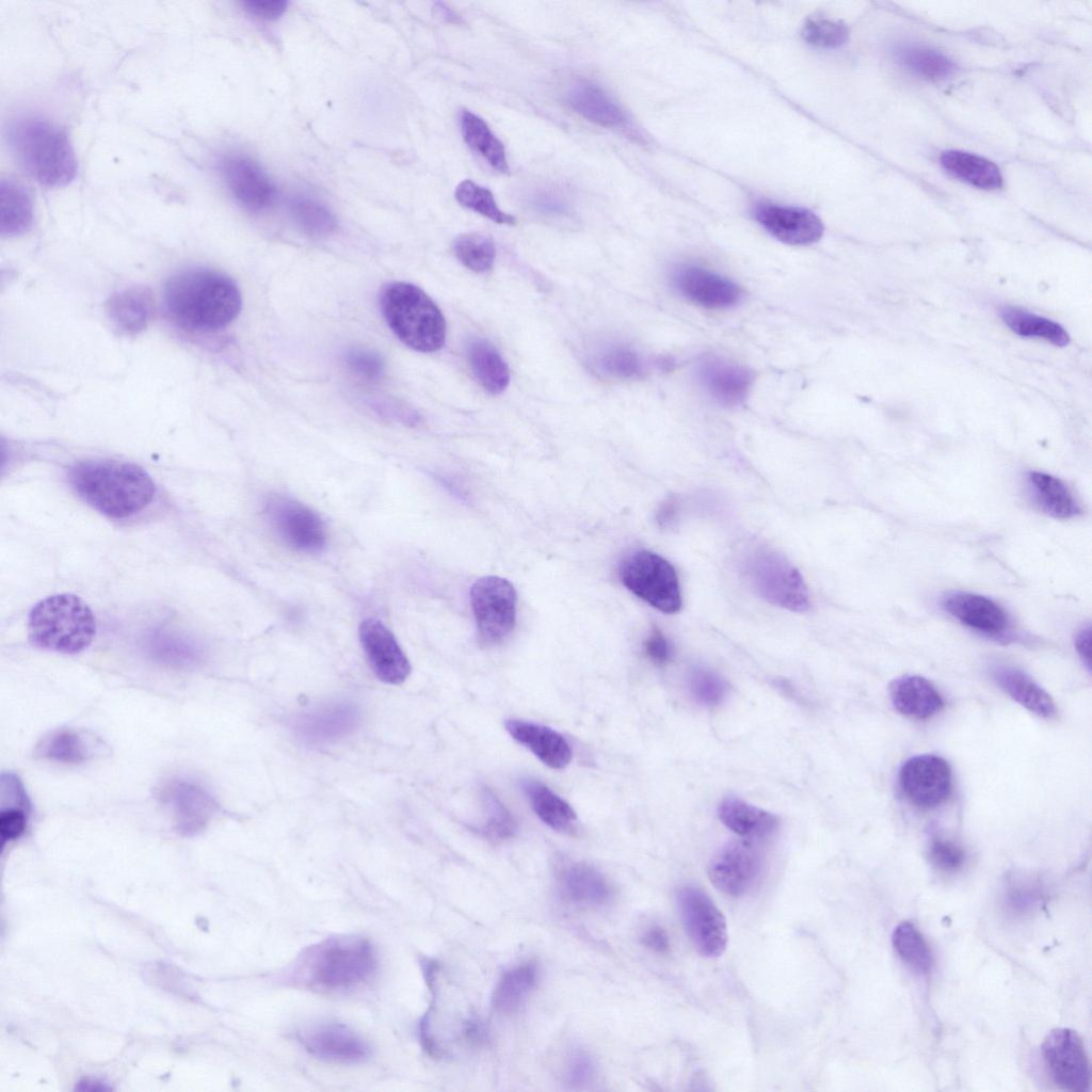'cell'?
<instances>
[{
	"mask_svg": "<svg viewBox=\"0 0 1092 1092\" xmlns=\"http://www.w3.org/2000/svg\"><path fill=\"white\" fill-rule=\"evenodd\" d=\"M456 200L464 206L498 224L514 225L513 215L502 211L493 193L476 182L466 179L461 181L454 192Z\"/></svg>",
	"mask_w": 1092,
	"mask_h": 1092,
	"instance_id": "f6af8a7d",
	"label": "cell"
},
{
	"mask_svg": "<svg viewBox=\"0 0 1092 1092\" xmlns=\"http://www.w3.org/2000/svg\"><path fill=\"white\" fill-rule=\"evenodd\" d=\"M481 798L485 809V823L482 833L495 840L511 838L515 834L517 825L510 810L487 788L482 789Z\"/></svg>",
	"mask_w": 1092,
	"mask_h": 1092,
	"instance_id": "bcb514c9",
	"label": "cell"
},
{
	"mask_svg": "<svg viewBox=\"0 0 1092 1092\" xmlns=\"http://www.w3.org/2000/svg\"><path fill=\"white\" fill-rule=\"evenodd\" d=\"M149 653L160 662L176 667L191 665L199 658V652L190 643L163 637L150 641Z\"/></svg>",
	"mask_w": 1092,
	"mask_h": 1092,
	"instance_id": "681fc988",
	"label": "cell"
},
{
	"mask_svg": "<svg viewBox=\"0 0 1092 1092\" xmlns=\"http://www.w3.org/2000/svg\"><path fill=\"white\" fill-rule=\"evenodd\" d=\"M644 652L647 658L657 665L668 663L672 657L671 644L657 627H654L645 639Z\"/></svg>",
	"mask_w": 1092,
	"mask_h": 1092,
	"instance_id": "11a10c76",
	"label": "cell"
},
{
	"mask_svg": "<svg viewBox=\"0 0 1092 1092\" xmlns=\"http://www.w3.org/2000/svg\"><path fill=\"white\" fill-rule=\"evenodd\" d=\"M897 58L909 70L928 80L946 79L956 69L951 59L930 48L904 47L897 52Z\"/></svg>",
	"mask_w": 1092,
	"mask_h": 1092,
	"instance_id": "b9f144b4",
	"label": "cell"
},
{
	"mask_svg": "<svg viewBox=\"0 0 1092 1092\" xmlns=\"http://www.w3.org/2000/svg\"><path fill=\"white\" fill-rule=\"evenodd\" d=\"M899 784L912 804L924 809L933 808L946 801L951 792V769L940 756L917 755L901 766Z\"/></svg>",
	"mask_w": 1092,
	"mask_h": 1092,
	"instance_id": "9a60e30c",
	"label": "cell"
},
{
	"mask_svg": "<svg viewBox=\"0 0 1092 1092\" xmlns=\"http://www.w3.org/2000/svg\"><path fill=\"white\" fill-rule=\"evenodd\" d=\"M299 1041L312 1056L334 1062L355 1063L370 1056L368 1043L338 1023H322L299 1032Z\"/></svg>",
	"mask_w": 1092,
	"mask_h": 1092,
	"instance_id": "d6986e66",
	"label": "cell"
},
{
	"mask_svg": "<svg viewBox=\"0 0 1092 1092\" xmlns=\"http://www.w3.org/2000/svg\"><path fill=\"white\" fill-rule=\"evenodd\" d=\"M678 501L675 496H670L662 501L656 513V521L662 529L674 527L677 521Z\"/></svg>",
	"mask_w": 1092,
	"mask_h": 1092,
	"instance_id": "680465c9",
	"label": "cell"
},
{
	"mask_svg": "<svg viewBox=\"0 0 1092 1092\" xmlns=\"http://www.w3.org/2000/svg\"><path fill=\"white\" fill-rule=\"evenodd\" d=\"M1075 648L1085 667L1091 669V628H1081L1075 637Z\"/></svg>",
	"mask_w": 1092,
	"mask_h": 1092,
	"instance_id": "91938a15",
	"label": "cell"
},
{
	"mask_svg": "<svg viewBox=\"0 0 1092 1092\" xmlns=\"http://www.w3.org/2000/svg\"><path fill=\"white\" fill-rule=\"evenodd\" d=\"M9 144L23 171L37 183L60 188L77 174L76 154L67 132L37 116H23L9 127Z\"/></svg>",
	"mask_w": 1092,
	"mask_h": 1092,
	"instance_id": "277c9868",
	"label": "cell"
},
{
	"mask_svg": "<svg viewBox=\"0 0 1092 1092\" xmlns=\"http://www.w3.org/2000/svg\"><path fill=\"white\" fill-rule=\"evenodd\" d=\"M290 213L295 224L309 236H327L337 227L335 215L325 206L307 197H294L290 203Z\"/></svg>",
	"mask_w": 1092,
	"mask_h": 1092,
	"instance_id": "7bdbcfd3",
	"label": "cell"
},
{
	"mask_svg": "<svg viewBox=\"0 0 1092 1092\" xmlns=\"http://www.w3.org/2000/svg\"><path fill=\"white\" fill-rule=\"evenodd\" d=\"M1027 483L1033 500L1044 513L1061 519L1080 513L1073 493L1061 479L1042 471H1030Z\"/></svg>",
	"mask_w": 1092,
	"mask_h": 1092,
	"instance_id": "4dcf8cb0",
	"label": "cell"
},
{
	"mask_svg": "<svg viewBox=\"0 0 1092 1092\" xmlns=\"http://www.w3.org/2000/svg\"><path fill=\"white\" fill-rule=\"evenodd\" d=\"M33 222V206L26 188L14 179L0 182V228L3 235L27 231Z\"/></svg>",
	"mask_w": 1092,
	"mask_h": 1092,
	"instance_id": "d590c367",
	"label": "cell"
},
{
	"mask_svg": "<svg viewBox=\"0 0 1092 1092\" xmlns=\"http://www.w3.org/2000/svg\"><path fill=\"white\" fill-rule=\"evenodd\" d=\"M888 693L897 711L916 720L929 719L944 706L936 688L919 675H902L895 678L889 685Z\"/></svg>",
	"mask_w": 1092,
	"mask_h": 1092,
	"instance_id": "cb8c5ba5",
	"label": "cell"
},
{
	"mask_svg": "<svg viewBox=\"0 0 1092 1092\" xmlns=\"http://www.w3.org/2000/svg\"><path fill=\"white\" fill-rule=\"evenodd\" d=\"M672 279L681 295L703 307L728 308L742 298L741 289L735 283L703 268L680 267Z\"/></svg>",
	"mask_w": 1092,
	"mask_h": 1092,
	"instance_id": "ffe728a7",
	"label": "cell"
},
{
	"mask_svg": "<svg viewBox=\"0 0 1092 1092\" xmlns=\"http://www.w3.org/2000/svg\"><path fill=\"white\" fill-rule=\"evenodd\" d=\"M434 11L436 15L445 21L452 23L461 22L460 16L443 2L435 3Z\"/></svg>",
	"mask_w": 1092,
	"mask_h": 1092,
	"instance_id": "94428289",
	"label": "cell"
},
{
	"mask_svg": "<svg viewBox=\"0 0 1092 1092\" xmlns=\"http://www.w3.org/2000/svg\"><path fill=\"white\" fill-rule=\"evenodd\" d=\"M594 364L600 372L620 380L639 379L645 372L643 358L624 343L604 346L597 352Z\"/></svg>",
	"mask_w": 1092,
	"mask_h": 1092,
	"instance_id": "ab89813d",
	"label": "cell"
},
{
	"mask_svg": "<svg viewBox=\"0 0 1092 1092\" xmlns=\"http://www.w3.org/2000/svg\"><path fill=\"white\" fill-rule=\"evenodd\" d=\"M755 220L775 239L790 245H807L823 235L821 220L810 210L774 203H757Z\"/></svg>",
	"mask_w": 1092,
	"mask_h": 1092,
	"instance_id": "ac0fdd59",
	"label": "cell"
},
{
	"mask_svg": "<svg viewBox=\"0 0 1092 1092\" xmlns=\"http://www.w3.org/2000/svg\"><path fill=\"white\" fill-rule=\"evenodd\" d=\"M562 894L573 903L584 906H600L612 897V888L595 867L585 863L564 865L558 876Z\"/></svg>",
	"mask_w": 1092,
	"mask_h": 1092,
	"instance_id": "4316f807",
	"label": "cell"
},
{
	"mask_svg": "<svg viewBox=\"0 0 1092 1092\" xmlns=\"http://www.w3.org/2000/svg\"><path fill=\"white\" fill-rule=\"evenodd\" d=\"M943 608L963 625L989 636L1003 635L1010 627L1006 610L993 599L969 592H952Z\"/></svg>",
	"mask_w": 1092,
	"mask_h": 1092,
	"instance_id": "44dd1931",
	"label": "cell"
},
{
	"mask_svg": "<svg viewBox=\"0 0 1092 1092\" xmlns=\"http://www.w3.org/2000/svg\"><path fill=\"white\" fill-rule=\"evenodd\" d=\"M245 12L260 19H276L287 9L284 0H245L242 3Z\"/></svg>",
	"mask_w": 1092,
	"mask_h": 1092,
	"instance_id": "9f6ffc18",
	"label": "cell"
},
{
	"mask_svg": "<svg viewBox=\"0 0 1092 1092\" xmlns=\"http://www.w3.org/2000/svg\"><path fill=\"white\" fill-rule=\"evenodd\" d=\"M264 515L273 531L289 547L301 552H321L327 543L320 515L292 498L274 495L264 503Z\"/></svg>",
	"mask_w": 1092,
	"mask_h": 1092,
	"instance_id": "8fae6325",
	"label": "cell"
},
{
	"mask_svg": "<svg viewBox=\"0 0 1092 1092\" xmlns=\"http://www.w3.org/2000/svg\"><path fill=\"white\" fill-rule=\"evenodd\" d=\"M376 965L375 951L367 938L336 936L306 949L291 978L312 990L344 992L367 982Z\"/></svg>",
	"mask_w": 1092,
	"mask_h": 1092,
	"instance_id": "3957f363",
	"label": "cell"
},
{
	"mask_svg": "<svg viewBox=\"0 0 1092 1092\" xmlns=\"http://www.w3.org/2000/svg\"><path fill=\"white\" fill-rule=\"evenodd\" d=\"M677 905L686 933L697 952L706 958L723 954L728 942L725 917L711 898L694 885L677 893Z\"/></svg>",
	"mask_w": 1092,
	"mask_h": 1092,
	"instance_id": "30bf717a",
	"label": "cell"
},
{
	"mask_svg": "<svg viewBox=\"0 0 1092 1092\" xmlns=\"http://www.w3.org/2000/svg\"><path fill=\"white\" fill-rule=\"evenodd\" d=\"M697 371L706 391L723 405L742 403L753 383V374L748 368L718 357L705 358Z\"/></svg>",
	"mask_w": 1092,
	"mask_h": 1092,
	"instance_id": "7402d4cb",
	"label": "cell"
},
{
	"mask_svg": "<svg viewBox=\"0 0 1092 1092\" xmlns=\"http://www.w3.org/2000/svg\"><path fill=\"white\" fill-rule=\"evenodd\" d=\"M0 787V837L4 846L25 834L31 804L22 782L13 772L2 773Z\"/></svg>",
	"mask_w": 1092,
	"mask_h": 1092,
	"instance_id": "f546056e",
	"label": "cell"
},
{
	"mask_svg": "<svg viewBox=\"0 0 1092 1092\" xmlns=\"http://www.w3.org/2000/svg\"><path fill=\"white\" fill-rule=\"evenodd\" d=\"M380 305L394 334L408 348L432 353L445 344V318L419 287L404 282L388 284L381 292Z\"/></svg>",
	"mask_w": 1092,
	"mask_h": 1092,
	"instance_id": "5b68a950",
	"label": "cell"
},
{
	"mask_svg": "<svg viewBox=\"0 0 1092 1092\" xmlns=\"http://www.w3.org/2000/svg\"><path fill=\"white\" fill-rule=\"evenodd\" d=\"M453 251L464 267L477 273L491 270L496 257L493 240L488 236L478 232L465 234L456 238Z\"/></svg>",
	"mask_w": 1092,
	"mask_h": 1092,
	"instance_id": "ee69618b",
	"label": "cell"
},
{
	"mask_svg": "<svg viewBox=\"0 0 1092 1092\" xmlns=\"http://www.w3.org/2000/svg\"><path fill=\"white\" fill-rule=\"evenodd\" d=\"M164 301L174 321L197 332L227 326L242 305L236 283L209 269H189L172 276L165 285Z\"/></svg>",
	"mask_w": 1092,
	"mask_h": 1092,
	"instance_id": "6da1fadb",
	"label": "cell"
},
{
	"mask_svg": "<svg viewBox=\"0 0 1092 1092\" xmlns=\"http://www.w3.org/2000/svg\"><path fill=\"white\" fill-rule=\"evenodd\" d=\"M219 172L232 198L246 210L261 211L274 203L275 186L250 158L226 155L219 161Z\"/></svg>",
	"mask_w": 1092,
	"mask_h": 1092,
	"instance_id": "2e32d148",
	"label": "cell"
},
{
	"mask_svg": "<svg viewBox=\"0 0 1092 1092\" xmlns=\"http://www.w3.org/2000/svg\"><path fill=\"white\" fill-rule=\"evenodd\" d=\"M96 633V619L79 596L55 594L38 601L28 617V636L42 649L77 654L85 649Z\"/></svg>",
	"mask_w": 1092,
	"mask_h": 1092,
	"instance_id": "8992f818",
	"label": "cell"
},
{
	"mask_svg": "<svg viewBox=\"0 0 1092 1092\" xmlns=\"http://www.w3.org/2000/svg\"><path fill=\"white\" fill-rule=\"evenodd\" d=\"M470 604L480 640L498 644L513 631L517 594L513 584L498 576L478 579L470 589Z\"/></svg>",
	"mask_w": 1092,
	"mask_h": 1092,
	"instance_id": "9c48e42d",
	"label": "cell"
},
{
	"mask_svg": "<svg viewBox=\"0 0 1092 1092\" xmlns=\"http://www.w3.org/2000/svg\"><path fill=\"white\" fill-rule=\"evenodd\" d=\"M721 822L744 838L762 840L776 831L780 819L762 808L737 798L723 799L718 807Z\"/></svg>",
	"mask_w": 1092,
	"mask_h": 1092,
	"instance_id": "83f0119b",
	"label": "cell"
},
{
	"mask_svg": "<svg viewBox=\"0 0 1092 1092\" xmlns=\"http://www.w3.org/2000/svg\"><path fill=\"white\" fill-rule=\"evenodd\" d=\"M941 164L953 177L979 189L995 190L1002 184L999 167L975 154L947 150L941 156Z\"/></svg>",
	"mask_w": 1092,
	"mask_h": 1092,
	"instance_id": "d6a6232c",
	"label": "cell"
},
{
	"mask_svg": "<svg viewBox=\"0 0 1092 1092\" xmlns=\"http://www.w3.org/2000/svg\"><path fill=\"white\" fill-rule=\"evenodd\" d=\"M999 315L1005 324L1018 336L1042 338L1058 347H1064L1070 342L1065 330L1047 318L1014 307H1003Z\"/></svg>",
	"mask_w": 1092,
	"mask_h": 1092,
	"instance_id": "f35d334b",
	"label": "cell"
},
{
	"mask_svg": "<svg viewBox=\"0 0 1092 1092\" xmlns=\"http://www.w3.org/2000/svg\"><path fill=\"white\" fill-rule=\"evenodd\" d=\"M964 849L948 838L933 836L928 846V857L937 869L946 872L959 870L965 862Z\"/></svg>",
	"mask_w": 1092,
	"mask_h": 1092,
	"instance_id": "816d5d0a",
	"label": "cell"
},
{
	"mask_svg": "<svg viewBox=\"0 0 1092 1092\" xmlns=\"http://www.w3.org/2000/svg\"><path fill=\"white\" fill-rule=\"evenodd\" d=\"M158 798L170 812L176 831L184 836L203 832L218 810L210 792L190 780L165 782L158 790Z\"/></svg>",
	"mask_w": 1092,
	"mask_h": 1092,
	"instance_id": "5bb4252c",
	"label": "cell"
},
{
	"mask_svg": "<svg viewBox=\"0 0 1092 1092\" xmlns=\"http://www.w3.org/2000/svg\"><path fill=\"white\" fill-rule=\"evenodd\" d=\"M108 314L113 325L124 334L142 331L151 314V299L144 290L131 288L114 294L108 303Z\"/></svg>",
	"mask_w": 1092,
	"mask_h": 1092,
	"instance_id": "e575fe53",
	"label": "cell"
},
{
	"mask_svg": "<svg viewBox=\"0 0 1092 1092\" xmlns=\"http://www.w3.org/2000/svg\"><path fill=\"white\" fill-rule=\"evenodd\" d=\"M460 125L463 139L470 148L481 155L495 170L508 172L504 146L483 118L471 111L463 110Z\"/></svg>",
	"mask_w": 1092,
	"mask_h": 1092,
	"instance_id": "74e56055",
	"label": "cell"
},
{
	"mask_svg": "<svg viewBox=\"0 0 1092 1092\" xmlns=\"http://www.w3.org/2000/svg\"><path fill=\"white\" fill-rule=\"evenodd\" d=\"M622 583L636 596L664 613H676L682 601L673 565L660 555L636 550L619 565Z\"/></svg>",
	"mask_w": 1092,
	"mask_h": 1092,
	"instance_id": "ba28073f",
	"label": "cell"
},
{
	"mask_svg": "<svg viewBox=\"0 0 1092 1092\" xmlns=\"http://www.w3.org/2000/svg\"><path fill=\"white\" fill-rule=\"evenodd\" d=\"M563 1077L572 1089L589 1087L596 1077V1062L584 1049H575L566 1058Z\"/></svg>",
	"mask_w": 1092,
	"mask_h": 1092,
	"instance_id": "f907efd6",
	"label": "cell"
},
{
	"mask_svg": "<svg viewBox=\"0 0 1092 1092\" xmlns=\"http://www.w3.org/2000/svg\"><path fill=\"white\" fill-rule=\"evenodd\" d=\"M68 481L89 505L111 518H125L144 510L154 499L156 484L141 466L117 460H85L74 464Z\"/></svg>",
	"mask_w": 1092,
	"mask_h": 1092,
	"instance_id": "7a4b0ae2",
	"label": "cell"
},
{
	"mask_svg": "<svg viewBox=\"0 0 1092 1092\" xmlns=\"http://www.w3.org/2000/svg\"><path fill=\"white\" fill-rule=\"evenodd\" d=\"M848 29L839 20L825 17L808 18L802 28V37L810 46L835 49L848 39Z\"/></svg>",
	"mask_w": 1092,
	"mask_h": 1092,
	"instance_id": "7dc6e473",
	"label": "cell"
},
{
	"mask_svg": "<svg viewBox=\"0 0 1092 1092\" xmlns=\"http://www.w3.org/2000/svg\"><path fill=\"white\" fill-rule=\"evenodd\" d=\"M641 943L657 953H665L670 947L669 936L660 926H651L641 936Z\"/></svg>",
	"mask_w": 1092,
	"mask_h": 1092,
	"instance_id": "6f0895ef",
	"label": "cell"
},
{
	"mask_svg": "<svg viewBox=\"0 0 1092 1092\" xmlns=\"http://www.w3.org/2000/svg\"><path fill=\"white\" fill-rule=\"evenodd\" d=\"M893 946L912 969L919 974H928L933 965L930 947L919 930L911 922L899 924L892 936Z\"/></svg>",
	"mask_w": 1092,
	"mask_h": 1092,
	"instance_id": "60d3db41",
	"label": "cell"
},
{
	"mask_svg": "<svg viewBox=\"0 0 1092 1092\" xmlns=\"http://www.w3.org/2000/svg\"><path fill=\"white\" fill-rule=\"evenodd\" d=\"M743 572L755 592L769 604L794 612L810 608V597L798 568L783 555L768 547L749 552Z\"/></svg>",
	"mask_w": 1092,
	"mask_h": 1092,
	"instance_id": "52a82bcc",
	"label": "cell"
},
{
	"mask_svg": "<svg viewBox=\"0 0 1092 1092\" xmlns=\"http://www.w3.org/2000/svg\"><path fill=\"white\" fill-rule=\"evenodd\" d=\"M759 839L741 838L722 847L711 858L708 877L712 885L725 895L738 897L756 883L764 868V854Z\"/></svg>",
	"mask_w": 1092,
	"mask_h": 1092,
	"instance_id": "7c38bea8",
	"label": "cell"
},
{
	"mask_svg": "<svg viewBox=\"0 0 1092 1092\" xmlns=\"http://www.w3.org/2000/svg\"><path fill=\"white\" fill-rule=\"evenodd\" d=\"M523 789L532 809L545 824L560 833H572L575 830V810L549 787L539 781L527 780L523 783Z\"/></svg>",
	"mask_w": 1092,
	"mask_h": 1092,
	"instance_id": "1f68e13d",
	"label": "cell"
},
{
	"mask_svg": "<svg viewBox=\"0 0 1092 1092\" xmlns=\"http://www.w3.org/2000/svg\"><path fill=\"white\" fill-rule=\"evenodd\" d=\"M102 748V742L87 732L61 728L46 735L36 745L35 753L54 762L78 765L100 755Z\"/></svg>",
	"mask_w": 1092,
	"mask_h": 1092,
	"instance_id": "484cf974",
	"label": "cell"
},
{
	"mask_svg": "<svg viewBox=\"0 0 1092 1092\" xmlns=\"http://www.w3.org/2000/svg\"><path fill=\"white\" fill-rule=\"evenodd\" d=\"M688 684L694 700L705 706L718 705L728 691L727 681L714 671L705 668L692 670Z\"/></svg>",
	"mask_w": 1092,
	"mask_h": 1092,
	"instance_id": "c3c4849f",
	"label": "cell"
},
{
	"mask_svg": "<svg viewBox=\"0 0 1092 1092\" xmlns=\"http://www.w3.org/2000/svg\"><path fill=\"white\" fill-rule=\"evenodd\" d=\"M469 366L489 394H501L509 385L510 370L499 351L484 339H473L467 346Z\"/></svg>",
	"mask_w": 1092,
	"mask_h": 1092,
	"instance_id": "836d02e7",
	"label": "cell"
},
{
	"mask_svg": "<svg viewBox=\"0 0 1092 1092\" xmlns=\"http://www.w3.org/2000/svg\"><path fill=\"white\" fill-rule=\"evenodd\" d=\"M536 968L531 963L505 970L493 992V1007L501 1013H513L521 1007L536 984Z\"/></svg>",
	"mask_w": 1092,
	"mask_h": 1092,
	"instance_id": "8d00e7d4",
	"label": "cell"
},
{
	"mask_svg": "<svg viewBox=\"0 0 1092 1092\" xmlns=\"http://www.w3.org/2000/svg\"><path fill=\"white\" fill-rule=\"evenodd\" d=\"M993 677L1000 689L1030 712L1044 719L1056 714L1055 702L1049 693L1022 670L1011 665H996Z\"/></svg>",
	"mask_w": 1092,
	"mask_h": 1092,
	"instance_id": "f1b7e54d",
	"label": "cell"
},
{
	"mask_svg": "<svg viewBox=\"0 0 1092 1092\" xmlns=\"http://www.w3.org/2000/svg\"><path fill=\"white\" fill-rule=\"evenodd\" d=\"M1041 1053L1047 1073L1057 1087L1072 1092L1089 1090L1090 1064L1083 1041L1075 1030L1053 1029L1045 1037Z\"/></svg>",
	"mask_w": 1092,
	"mask_h": 1092,
	"instance_id": "4fadbf2b",
	"label": "cell"
},
{
	"mask_svg": "<svg viewBox=\"0 0 1092 1092\" xmlns=\"http://www.w3.org/2000/svg\"><path fill=\"white\" fill-rule=\"evenodd\" d=\"M504 726L514 740L528 749L544 765L552 769H563L569 764L571 746L557 730L519 719L507 720Z\"/></svg>",
	"mask_w": 1092,
	"mask_h": 1092,
	"instance_id": "603a6c76",
	"label": "cell"
},
{
	"mask_svg": "<svg viewBox=\"0 0 1092 1092\" xmlns=\"http://www.w3.org/2000/svg\"><path fill=\"white\" fill-rule=\"evenodd\" d=\"M358 635L368 663L381 681L400 685L408 677L410 661L394 633L381 621H363Z\"/></svg>",
	"mask_w": 1092,
	"mask_h": 1092,
	"instance_id": "e0dca14e",
	"label": "cell"
},
{
	"mask_svg": "<svg viewBox=\"0 0 1092 1092\" xmlns=\"http://www.w3.org/2000/svg\"><path fill=\"white\" fill-rule=\"evenodd\" d=\"M530 206L537 212L548 215H565L571 211L569 199L565 194L553 188H540L529 196Z\"/></svg>",
	"mask_w": 1092,
	"mask_h": 1092,
	"instance_id": "db71d44e",
	"label": "cell"
},
{
	"mask_svg": "<svg viewBox=\"0 0 1092 1092\" xmlns=\"http://www.w3.org/2000/svg\"><path fill=\"white\" fill-rule=\"evenodd\" d=\"M774 684H775L776 688L782 690V692L784 694L788 695L791 700H794L798 703H802L803 702L802 696H800L797 693L796 688L793 686H791L790 681H788L787 679L780 678V679L775 680Z\"/></svg>",
	"mask_w": 1092,
	"mask_h": 1092,
	"instance_id": "6125c7cd",
	"label": "cell"
},
{
	"mask_svg": "<svg viewBox=\"0 0 1092 1092\" xmlns=\"http://www.w3.org/2000/svg\"><path fill=\"white\" fill-rule=\"evenodd\" d=\"M566 100L575 112L599 126L616 128L627 124L628 118L623 109L591 81L573 82L566 92Z\"/></svg>",
	"mask_w": 1092,
	"mask_h": 1092,
	"instance_id": "d4e9b609",
	"label": "cell"
},
{
	"mask_svg": "<svg viewBox=\"0 0 1092 1092\" xmlns=\"http://www.w3.org/2000/svg\"><path fill=\"white\" fill-rule=\"evenodd\" d=\"M348 369L360 379L378 381L384 372L382 357L369 350L353 349L344 357Z\"/></svg>",
	"mask_w": 1092,
	"mask_h": 1092,
	"instance_id": "f5cc1de1",
	"label": "cell"
}]
</instances>
